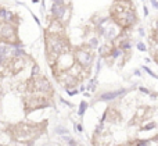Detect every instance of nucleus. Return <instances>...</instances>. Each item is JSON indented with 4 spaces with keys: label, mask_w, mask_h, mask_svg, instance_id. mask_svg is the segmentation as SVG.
Instances as JSON below:
<instances>
[{
    "label": "nucleus",
    "mask_w": 158,
    "mask_h": 146,
    "mask_svg": "<svg viewBox=\"0 0 158 146\" xmlns=\"http://www.w3.org/2000/svg\"><path fill=\"white\" fill-rule=\"evenodd\" d=\"M43 124H32V122H19L15 125H10L7 128V134L11 139L18 142H31L36 139L42 132Z\"/></svg>",
    "instance_id": "1"
},
{
    "label": "nucleus",
    "mask_w": 158,
    "mask_h": 146,
    "mask_svg": "<svg viewBox=\"0 0 158 146\" xmlns=\"http://www.w3.org/2000/svg\"><path fill=\"white\" fill-rule=\"evenodd\" d=\"M111 15L114 21L122 28L131 27L136 21V14L132 7V3L128 0H118L111 7Z\"/></svg>",
    "instance_id": "2"
},
{
    "label": "nucleus",
    "mask_w": 158,
    "mask_h": 146,
    "mask_svg": "<svg viewBox=\"0 0 158 146\" xmlns=\"http://www.w3.org/2000/svg\"><path fill=\"white\" fill-rule=\"evenodd\" d=\"M0 41L2 43L10 45V46H18L21 43L18 38V24L11 21H3L2 29H0Z\"/></svg>",
    "instance_id": "3"
},
{
    "label": "nucleus",
    "mask_w": 158,
    "mask_h": 146,
    "mask_svg": "<svg viewBox=\"0 0 158 146\" xmlns=\"http://www.w3.org/2000/svg\"><path fill=\"white\" fill-rule=\"evenodd\" d=\"M92 58L93 57H92V53H90V50L82 49V47H79L78 50H75V60H77V63L81 67L90 66V63H92Z\"/></svg>",
    "instance_id": "4"
},
{
    "label": "nucleus",
    "mask_w": 158,
    "mask_h": 146,
    "mask_svg": "<svg viewBox=\"0 0 158 146\" xmlns=\"http://www.w3.org/2000/svg\"><path fill=\"white\" fill-rule=\"evenodd\" d=\"M122 92H123V91H117V92H110V93H104V95H101L100 99H101V100H111V99H114V97L119 96Z\"/></svg>",
    "instance_id": "5"
},
{
    "label": "nucleus",
    "mask_w": 158,
    "mask_h": 146,
    "mask_svg": "<svg viewBox=\"0 0 158 146\" xmlns=\"http://www.w3.org/2000/svg\"><path fill=\"white\" fill-rule=\"evenodd\" d=\"M85 109H86V105H85V103H83V106H81V114L85 111Z\"/></svg>",
    "instance_id": "6"
},
{
    "label": "nucleus",
    "mask_w": 158,
    "mask_h": 146,
    "mask_svg": "<svg viewBox=\"0 0 158 146\" xmlns=\"http://www.w3.org/2000/svg\"><path fill=\"white\" fill-rule=\"evenodd\" d=\"M2 96H3V91H2V88H0V99H2Z\"/></svg>",
    "instance_id": "7"
}]
</instances>
